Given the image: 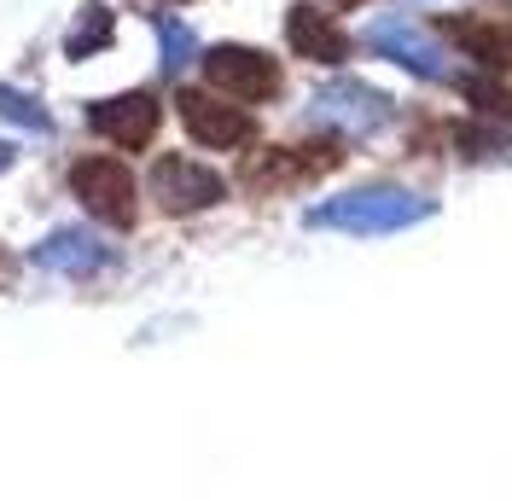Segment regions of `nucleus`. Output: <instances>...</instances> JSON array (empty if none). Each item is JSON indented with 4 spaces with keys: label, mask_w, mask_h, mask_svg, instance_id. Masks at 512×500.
Here are the masks:
<instances>
[{
    "label": "nucleus",
    "mask_w": 512,
    "mask_h": 500,
    "mask_svg": "<svg viewBox=\"0 0 512 500\" xmlns=\"http://www.w3.org/2000/svg\"><path fill=\"white\" fill-rule=\"evenodd\" d=\"M286 41L297 59H315V64H344L350 59V35L332 24V12L320 6H291L286 12Z\"/></svg>",
    "instance_id": "obj_9"
},
{
    "label": "nucleus",
    "mask_w": 512,
    "mask_h": 500,
    "mask_svg": "<svg viewBox=\"0 0 512 500\" xmlns=\"http://www.w3.org/2000/svg\"><path fill=\"white\" fill-rule=\"evenodd\" d=\"M338 6H361V0H332V12H338Z\"/></svg>",
    "instance_id": "obj_18"
},
{
    "label": "nucleus",
    "mask_w": 512,
    "mask_h": 500,
    "mask_svg": "<svg viewBox=\"0 0 512 500\" xmlns=\"http://www.w3.org/2000/svg\"><path fill=\"white\" fill-rule=\"evenodd\" d=\"M309 117L326 128H350V134H373V128L390 117V99L367 82H332L309 99Z\"/></svg>",
    "instance_id": "obj_8"
},
{
    "label": "nucleus",
    "mask_w": 512,
    "mask_h": 500,
    "mask_svg": "<svg viewBox=\"0 0 512 500\" xmlns=\"http://www.w3.org/2000/svg\"><path fill=\"white\" fill-rule=\"evenodd\" d=\"M454 41L489 70H512V30L501 24H454Z\"/></svg>",
    "instance_id": "obj_11"
},
{
    "label": "nucleus",
    "mask_w": 512,
    "mask_h": 500,
    "mask_svg": "<svg viewBox=\"0 0 512 500\" xmlns=\"http://www.w3.org/2000/svg\"><path fill=\"white\" fill-rule=\"evenodd\" d=\"M99 47H111V12H105V6H88L82 24H76L70 41H64V53H70V59H88V53H99Z\"/></svg>",
    "instance_id": "obj_12"
},
{
    "label": "nucleus",
    "mask_w": 512,
    "mask_h": 500,
    "mask_svg": "<svg viewBox=\"0 0 512 500\" xmlns=\"http://www.w3.org/2000/svg\"><path fill=\"white\" fill-rule=\"evenodd\" d=\"M35 262L53 268V274H70V280H88V274H99L111 262V250L99 245L94 233H82V227H59L47 245L35 250Z\"/></svg>",
    "instance_id": "obj_10"
},
{
    "label": "nucleus",
    "mask_w": 512,
    "mask_h": 500,
    "mask_svg": "<svg viewBox=\"0 0 512 500\" xmlns=\"http://www.w3.org/2000/svg\"><path fill=\"white\" fill-rule=\"evenodd\" d=\"M466 99H472L478 111H489V117H512V94L495 88V82H466Z\"/></svg>",
    "instance_id": "obj_15"
},
{
    "label": "nucleus",
    "mask_w": 512,
    "mask_h": 500,
    "mask_svg": "<svg viewBox=\"0 0 512 500\" xmlns=\"http://www.w3.org/2000/svg\"><path fill=\"white\" fill-rule=\"evenodd\" d=\"M152 192H158V204L169 216H192V210H210V204H222V175L216 169H204V163H192V157H158V169H152Z\"/></svg>",
    "instance_id": "obj_6"
},
{
    "label": "nucleus",
    "mask_w": 512,
    "mask_h": 500,
    "mask_svg": "<svg viewBox=\"0 0 512 500\" xmlns=\"http://www.w3.org/2000/svg\"><path fill=\"white\" fill-rule=\"evenodd\" d=\"M158 30H163V70L181 76V70L192 64V53H198V41H192V30L181 24V18H163Z\"/></svg>",
    "instance_id": "obj_14"
},
{
    "label": "nucleus",
    "mask_w": 512,
    "mask_h": 500,
    "mask_svg": "<svg viewBox=\"0 0 512 500\" xmlns=\"http://www.w3.org/2000/svg\"><path fill=\"white\" fill-rule=\"evenodd\" d=\"M88 123H94L99 140H111V146H123V152H140V146H152V134H158L163 105L152 94H117V99H99L94 111H88Z\"/></svg>",
    "instance_id": "obj_7"
},
{
    "label": "nucleus",
    "mask_w": 512,
    "mask_h": 500,
    "mask_svg": "<svg viewBox=\"0 0 512 500\" xmlns=\"http://www.w3.org/2000/svg\"><path fill=\"white\" fill-rule=\"evenodd\" d=\"M460 157H466V163H512V134L460 128Z\"/></svg>",
    "instance_id": "obj_13"
},
{
    "label": "nucleus",
    "mask_w": 512,
    "mask_h": 500,
    "mask_svg": "<svg viewBox=\"0 0 512 500\" xmlns=\"http://www.w3.org/2000/svg\"><path fill=\"white\" fill-rule=\"evenodd\" d=\"M175 105H181V123H187V134L198 140V146H210V152H239V146L251 140V117L239 111V99L187 88Z\"/></svg>",
    "instance_id": "obj_5"
},
{
    "label": "nucleus",
    "mask_w": 512,
    "mask_h": 500,
    "mask_svg": "<svg viewBox=\"0 0 512 500\" xmlns=\"http://www.w3.org/2000/svg\"><path fill=\"white\" fill-rule=\"evenodd\" d=\"M367 47L379 59L414 70V76H431V82L448 76V53L437 47V35H425V24H414V18H373L367 24Z\"/></svg>",
    "instance_id": "obj_4"
},
{
    "label": "nucleus",
    "mask_w": 512,
    "mask_h": 500,
    "mask_svg": "<svg viewBox=\"0 0 512 500\" xmlns=\"http://www.w3.org/2000/svg\"><path fill=\"white\" fill-rule=\"evenodd\" d=\"M0 111H6V117H18V123H30V128H53V123H47V111H41L35 99L12 94V88H0Z\"/></svg>",
    "instance_id": "obj_16"
},
{
    "label": "nucleus",
    "mask_w": 512,
    "mask_h": 500,
    "mask_svg": "<svg viewBox=\"0 0 512 500\" xmlns=\"http://www.w3.org/2000/svg\"><path fill=\"white\" fill-rule=\"evenodd\" d=\"M70 187H76L88 216L111 221V227H134V175H128V163H117V157H82L70 169Z\"/></svg>",
    "instance_id": "obj_3"
},
{
    "label": "nucleus",
    "mask_w": 512,
    "mask_h": 500,
    "mask_svg": "<svg viewBox=\"0 0 512 500\" xmlns=\"http://www.w3.org/2000/svg\"><path fill=\"white\" fill-rule=\"evenodd\" d=\"M12 157H18V152H12V146H6V140H0V175H6V169H12Z\"/></svg>",
    "instance_id": "obj_17"
},
{
    "label": "nucleus",
    "mask_w": 512,
    "mask_h": 500,
    "mask_svg": "<svg viewBox=\"0 0 512 500\" xmlns=\"http://www.w3.org/2000/svg\"><path fill=\"white\" fill-rule=\"evenodd\" d=\"M437 216L431 198H419L408 187H355L344 198H326L309 210V227H332V233H361V239H379V233H402L414 221Z\"/></svg>",
    "instance_id": "obj_1"
},
{
    "label": "nucleus",
    "mask_w": 512,
    "mask_h": 500,
    "mask_svg": "<svg viewBox=\"0 0 512 500\" xmlns=\"http://www.w3.org/2000/svg\"><path fill=\"white\" fill-rule=\"evenodd\" d=\"M204 76H210L216 94L239 99V105H262V99L280 94V64L268 53H256V47H210Z\"/></svg>",
    "instance_id": "obj_2"
}]
</instances>
